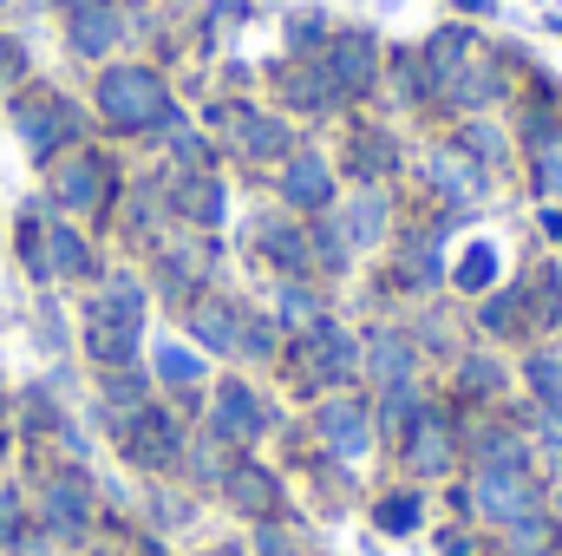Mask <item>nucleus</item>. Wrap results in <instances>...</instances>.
<instances>
[{
	"label": "nucleus",
	"mask_w": 562,
	"mask_h": 556,
	"mask_svg": "<svg viewBox=\"0 0 562 556\" xmlns=\"http://www.w3.org/2000/svg\"><path fill=\"white\" fill-rule=\"evenodd\" d=\"M99 105H105L119 125H150V119H170L164 86H157L144 66H119V73H105V79H99Z\"/></svg>",
	"instance_id": "obj_1"
},
{
	"label": "nucleus",
	"mask_w": 562,
	"mask_h": 556,
	"mask_svg": "<svg viewBox=\"0 0 562 556\" xmlns=\"http://www.w3.org/2000/svg\"><path fill=\"white\" fill-rule=\"evenodd\" d=\"M451 452H458L451 419L438 413V407H425V413L413 419V438H406V465L425 471V478H438V471H451Z\"/></svg>",
	"instance_id": "obj_2"
},
{
	"label": "nucleus",
	"mask_w": 562,
	"mask_h": 556,
	"mask_svg": "<svg viewBox=\"0 0 562 556\" xmlns=\"http://www.w3.org/2000/svg\"><path fill=\"white\" fill-rule=\"evenodd\" d=\"M321 438H327V452L334 458H360L367 452V407H353V400H327L321 407Z\"/></svg>",
	"instance_id": "obj_3"
},
{
	"label": "nucleus",
	"mask_w": 562,
	"mask_h": 556,
	"mask_svg": "<svg viewBox=\"0 0 562 556\" xmlns=\"http://www.w3.org/2000/svg\"><path fill=\"white\" fill-rule=\"evenodd\" d=\"M477 504L491 511V518H524L530 511V485L517 478V465H484V478H477Z\"/></svg>",
	"instance_id": "obj_4"
},
{
	"label": "nucleus",
	"mask_w": 562,
	"mask_h": 556,
	"mask_svg": "<svg viewBox=\"0 0 562 556\" xmlns=\"http://www.w3.org/2000/svg\"><path fill=\"white\" fill-rule=\"evenodd\" d=\"M321 73H327V86L334 92H353V86H367L373 79V40H334L327 46V59H321Z\"/></svg>",
	"instance_id": "obj_5"
},
{
	"label": "nucleus",
	"mask_w": 562,
	"mask_h": 556,
	"mask_svg": "<svg viewBox=\"0 0 562 556\" xmlns=\"http://www.w3.org/2000/svg\"><path fill=\"white\" fill-rule=\"evenodd\" d=\"M216 432H223V438H256V432H262V407H256V393H249L243 380H229V387L216 393Z\"/></svg>",
	"instance_id": "obj_6"
},
{
	"label": "nucleus",
	"mask_w": 562,
	"mask_h": 556,
	"mask_svg": "<svg viewBox=\"0 0 562 556\" xmlns=\"http://www.w3.org/2000/svg\"><path fill=\"white\" fill-rule=\"evenodd\" d=\"M281 190H288V203H301V210H327L334 177H327V164H321V157H294V164H288V177H281Z\"/></svg>",
	"instance_id": "obj_7"
},
{
	"label": "nucleus",
	"mask_w": 562,
	"mask_h": 556,
	"mask_svg": "<svg viewBox=\"0 0 562 556\" xmlns=\"http://www.w3.org/2000/svg\"><path fill=\"white\" fill-rule=\"evenodd\" d=\"M86 511H92V498H86L79 478H53V485H46V524H53V531H79Z\"/></svg>",
	"instance_id": "obj_8"
},
{
	"label": "nucleus",
	"mask_w": 562,
	"mask_h": 556,
	"mask_svg": "<svg viewBox=\"0 0 562 556\" xmlns=\"http://www.w3.org/2000/svg\"><path fill=\"white\" fill-rule=\"evenodd\" d=\"M132 458H144V465H170V458H177V432H170V419L164 413L138 419V432H132Z\"/></svg>",
	"instance_id": "obj_9"
},
{
	"label": "nucleus",
	"mask_w": 562,
	"mask_h": 556,
	"mask_svg": "<svg viewBox=\"0 0 562 556\" xmlns=\"http://www.w3.org/2000/svg\"><path fill=\"white\" fill-rule=\"evenodd\" d=\"M229 498H236L243 511H276V504H281L276 478H269V471H249V465H243V471L229 478Z\"/></svg>",
	"instance_id": "obj_10"
},
{
	"label": "nucleus",
	"mask_w": 562,
	"mask_h": 556,
	"mask_svg": "<svg viewBox=\"0 0 562 556\" xmlns=\"http://www.w3.org/2000/svg\"><path fill=\"white\" fill-rule=\"evenodd\" d=\"M373 367H380L386 387H406V374H413V347H406L400 334H380V341H373Z\"/></svg>",
	"instance_id": "obj_11"
},
{
	"label": "nucleus",
	"mask_w": 562,
	"mask_h": 556,
	"mask_svg": "<svg viewBox=\"0 0 562 556\" xmlns=\"http://www.w3.org/2000/svg\"><path fill=\"white\" fill-rule=\"evenodd\" d=\"M550 537H557V531H550V524H543L537 511L510 518V551H517V556H543V551H550Z\"/></svg>",
	"instance_id": "obj_12"
},
{
	"label": "nucleus",
	"mask_w": 562,
	"mask_h": 556,
	"mask_svg": "<svg viewBox=\"0 0 562 556\" xmlns=\"http://www.w3.org/2000/svg\"><path fill=\"white\" fill-rule=\"evenodd\" d=\"M491 276H497V249H491V243H471L464 263H458V281H464V288H491Z\"/></svg>",
	"instance_id": "obj_13"
},
{
	"label": "nucleus",
	"mask_w": 562,
	"mask_h": 556,
	"mask_svg": "<svg viewBox=\"0 0 562 556\" xmlns=\"http://www.w3.org/2000/svg\"><path fill=\"white\" fill-rule=\"evenodd\" d=\"M99 170H105V164H92V157L72 164V170L59 177V197H66V203H92V197H99Z\"/></svg>",
	"instance_id": "obj_14"
},
{
	"label": "nucleus",
	"mask_w": 562,
	"mask_h": 556,
	"mask_svg": "<svg viewBox=\"0 0 562 556\" xmlns=\"http://www.w3.org/2000/svg\"><path fill=\"white\" fill-rule=\"evenodd\" d=\"M530 380H537L543 407H562V354H537L530 360Z\"/></svg>",
	"instance_id": "obj_15"
},
{
	"label": "nucleus",
	"mask_w": 562,
	"mask_h": 556,
	"mask_svg": "<svg viewBox=\"0 0 562 556\" xmlns=\"http://www.w3.org/2000/svg\"><path fill=\"white\" fill-rule=\"evenodd\" d=\"M243 151H249V157H281V151H288V132L269 125V119H262V125H243Z\"/></svg>",
	"instance_id": "obj_16"
},
{
	"label": "nucleus",
	"mask_w": 562,
	"mask_h": 556,
	"mask_svg": "<svg viewBox=\"0 0 562 556\" xmlns=\"http://www.w3.org/2000/svg\"><path fill=\"white\" fill-rule=\"evenodd\" d=\"M53 269H66V276H86V243H79L72 230H53Z\"/></svg>",
	"instance_id": "obj_17"
},
{
	"label": "nucleus",
	"mask_w": 562,
	"mask_h": 556,
	"mask_svg": "<svg viewBox=\"0 0 562 556\" xmlns=\"http://www.w3.org/2000/svg\"><path fill=\"white\" fill-rule=\"evenodd\" d=\"M157 374H164V380H177V387H190L203 367H196V354H183V347H157Z\"/></svg>",
	"instance_id": "obj_18"
},
{
	"label": "nucleus",
	"mask_w": 562,
	"mask_h": 556,
	"mask_svg": "<svg viewBox=\"0 0 562 556\" xmlns=\"http://www.w3.org/2000/svg\"><path fill=\"white\" fill-rule=\"evenodd\" d=\"M380 216H386V197H380V190H373V197H367V203H353V223H347V230H353V236H360V243H373V236H380Z\"/></svg>",
	"instance_id": "obj_19"
},
{
	"label": "nucleus",
	"mask_w": 562,
	"mask_h": 556,
	"mask_svg": "<svg viewBox=\"0 0 562 556\" xmlns=\"http://www.w3.org/2000/svg\"><path fill=\"white\" fill-rule=\"evenodd\" d=\"M413 524H419V498H386V504H380V531L400 537V531H413Z\"/></svg>",
	"instance_id": "obj_20"
},
{
	"label": "nucleus",
	"mask_w": 562,
	"mask_h": 556,
	"mask_svg": "<svg viewBox=\"0 0 562 556\" xmlns=\"http://www.w3.org/2000/svg\"><path fill=\"white\" fill-rule=\"evenodd\" d=\"M229 327H236V321H229L223 308H203V314H196V334H203L210 347H236V334H229Z\"/></svg>",
	"instance_id": "obj_21"
},
{
	"label": "nucleus",
	"mask_w": 562,
	"mask_h": 556,
	"mask_svg": "<svg viewBox=\"0 0 562 556\" xmlns=\"http://www.w3.org/2000/svg\"><path fill=\"white\" fill-rule=\"evenodd\" d=\"M72 40H79V53H99V46H105V40H112V20H105V13H99V7H92V13H86V20H79V33H72Z\"/></svg>",
	"instance_id": "obj_22"
},
{
	"label": "nucleus",
	"mask_w": 562,
	"mask_h": 556,
	"mask_svg": "<svg viewBox=\"0 0 562 556\" xmlns=\"http://www.w3.org/2000/svg\"><path fill=\"white\" fill-rule=\"evenodd\" d=\"M537 184H543L550 197L562 190V138H550V144H543V170H537Z\"/></svg>",
	"instance_id": "obj_23"
},
{
	"label": "nucleus",
	"mask_w": 562,
	"mask_h": 556,
	"mask_svg": "<svg viewBox=\"0 0 562 556\" xmlns=\"http://www.w3.org/2000/svg\"><path fill=\"white\" fill-rule=\"evenodd\" d=\"M262 243H269V249H276L281 263H301V256H307V243H301V236H294V230H262Z\"/></svg>",
	"instance_id": "obj_24"
},
{
	"label": "nucleus",
	"mask_w": 562,
	"mask_h": 556,
	"mask_svg": "<svg viewBox=\"0 0 562 556\" xmlns=\"http://www.w3.org/2000/svg\"><path fill=\"white\" fill-rule=\"evenodd\" d=\"M458 380H464V387H471V393H491V387H497V374H491V367H484V360H471V367H464V374H458Z\"/></svg>",
	"instance_id": "obj_25"
},
{
	"label": "nucleus",
	"mask_w": 562,
	"mask_h": 556,
	"mask_svg": "<svg viewBox=\"0 0 562 556\" xmlns=\"http://www.w3.org/2000/svg\"><path fill=\"white\" fill-rule=\"evenodd\" d=\"M281 314H288V321H307V314H314V301H307L301 288H288V294H281Z\"/></svg>",
	"instance_id": "obj_26"
},
{
	"label": "nucleus",
	"mask_w": 562,
	"mask_h": 556,
	"mask_svg": "<svg viewBox=\"0 0 562 556\" xmlns=\"http://www.w3.org/2000/svg\"><path fill=\"white\" fill-rule=\"evenodd\" d=\"M20 531V504H13V491H0V544Z\"/></svg>",
	"instance_id": "obj_27"
},
{
	"label": "nucleus",
	"mask_w": 562,
	"mask_h": 556,
	"mask_svg": "<svg viewBox=\"0 0 562 556\" xmlns=\"http://www.w3.org/2000/svg\"><path fill=\"white\" fill-rule=\"evenodd\" d=\"M7 73H13V46H0V79H7Z\"/></svg>",
	"instance_id": "obj_28"
},
{
	"label": "nucleus",
	"mask_w": 562,
	"mask_h": 556,
	"mask_svg": "<svg viewBox=\"0 0 562 556\" xmlns=\"http://www.w3.org/2000/svg\"><path fill=\"white\" fill-rule=\"evenodd\" d=\"M262 556H288L281 551V537H262Z\"/></svg>",
	"instance_id": "obj_29"
},
{
	"label": "nucleus",
	"mask_w": 562,
	"mask_h": 556,
	"mask_svg": "<svg viewBox=\"0 0 562 556\" xmlns=\"http://www.w3.org/2000/svg\"><path fill=\"white\" fill-rule=\"evenodd\" d=\"M543 223H550V236H562V210H557V216H543Z\"/></svg>",
	"instance_id": "obj_30"
},
{
	"label": "nucleus",
	"mask_w": 562,
	"mask_h": 556,
	"mask_svg": "<svg viewBox=\"0 0 562 556\" xmlns=\"http://www.w3.org/2000/svg\"><path fill=\"white\" fill-rule=\"evenodd\" d=\"M216 556H243V551H216Z\"/></svg>",
	"instance_id": "obj_31"
}]
</instances>
